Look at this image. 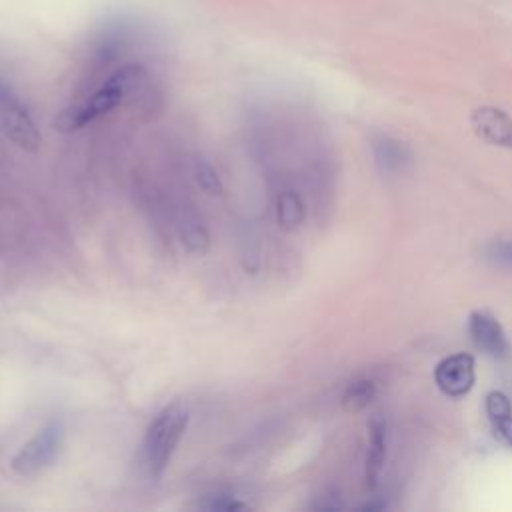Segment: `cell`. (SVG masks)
<instances>
[{"label": "cell", "mask_w": 512, "mask_h": 512, "mask_svg": "<svg viewBox=\"0 0 512 512\" xmlns=\"http://www.w3.org/2000/svg\"><path fill=\"white\" fill-rule=\"evenodd\" d=\"M186 424H188V410L180 402H174L162 408L154 416L142 442V466L148 478L156 480L164 474L186 430Z\"/></svg>", "instance_id": "obj_2"}, {"label": "cell", "mask_w": 512, "mask_h": 512, "mask_svg": "<svg viewBox=\"0 0 512 512\" xmlns=\"http://www.w3.org/2000/svg\"><path fill=\"white\" fill-rule=\"evenodd\" d=\"M276 218L282 230H296L304 222V204L300 196L292 190H286L276 200Z\"/></svg>", "instance_id": "obj_12"}, {"label": "cell", "mask_w": 512, "mask_h": 512, "mask_svg": "<svg viewBox=\"0 0 512 512\" xmlns=\"http://www.w3.org/2000/svg\"><path fill=\"white\" fill-rule=\"evenodd\" d=\"M146 94H150L148 72L140 64L120 66L88 100L64 108L54 118V128L64 134L76 132L98 116L114 110L120 102L136 96L148 98Z\"/></svg>", "instance_id": "obj_1"}, {"label": "cell", "mask_w": 512, "mask_h": 512, "mask_svg": "<svg viewBox=\"0 0 512 512\" xmlns=\"http://www.w3.org/2000/svg\"><path fill=\"white\" fill-rule=\"evenodd\" d=\"M482 258L498 268H512V240H492L482 248Z\"/></svg>", "instance_id": "obj_15"}, {"label": "cell", "mask_w": 512, "mask_h": 512, "mask_svg": "<svg viewBox=\"0 0 512 512\" xmlns=\"http://www.w3.org/2000/svg\"><path fill=\"white\" fill-rule=\"evenodd\" d=\"M474 132L496 146L512 148V118L494 106H480L470 116Z\"/></svg>", "instance_id": "obj_7"}, {"label": "cell", "mask_w": 512, "mask_h": 512, "mask_svg": "<svg viewBox=\"0 0 512 512\" xmlns=\"http://www.w3.org/2000/svg\"><path fill=\"white\" fill-rule=\"evenodd\" d=\"M200 508H206V510H220V512H238V510H244L246 504L240 502V500H238L236 496H232V494L216 492V494L206 496V498L200 502Z\"/></svg>", "instance_id": "obj_16"}, {"label": "cell", "mask_w": 512, "mask_h": 512, "mask_svg": "<svg viewBox=\"0 0 512 512\" xmlns=\"http://www.w3.org/2000/svg\"><path fill=\"white\" fill-rule=\"evenodd\" d=\"M64 440V424L62 420L48 422L42 430H38L12 458V470L18 476H36L46 466L52 464V460L58 456L60 446Z\"/></svg>", "instance_id": "obj_3"}, {"label": "cell", "mask_w": 512, "mask_h": 512, "mask_svg": "<svg viewBox=\"0 0 512 512\" xmlns=\"http://www.w3.org/2000/svg\"><path fill=\"white\" fill-rule=\"evenodd\" d=\"M178 238L182 242V246L186 248V252L196 254V256H204L210 248V232L204 226V222L198 218L196 212L184 210L178 216Z\"/></svg>", "instance_id": "obj_10"}, {"label": "cell", "mask_w": 512, "mask_h": 512, "mask_svg": "<svg viewBox=\"0 0 512 512\" xmlns=\"http://www.w3.org/2000/svg\"><path fill=\"white\" fill-rule=\"evenodd\" d=\"M434 380L440 392L452 398L466 396L476 380L474 358L466 352H456L442 358L434 368Z\"/></svg>", "instance_id": "obj_5"}, {"label": "cell", "mask_w": 512, "mask_h": 512, "mask_svg": "<svg viewBox=\"0 0 512 512\" xmlns=\"http://www.w3.org/2000/svg\"><path fill=\"white\" fill-rule=\"evenodd\" d=\"M486 414L492 424L494 434L512 448V402L510 398L500 392L492 390L486 394Z\"/></svg>", "instance_id": "obj_11"}, {"label": "cell", "mask_w": 512, "mask_h": 512, "mask_svg": "<svg viewBox=\"0 0 512 512\" xmlns=\"http://www.w3.org/2000/svg\"><path fill=\"white\" fill-rule=\"evenodd\" d=\"M194 178L198 182V186L210 194V196H218L222 194V180L218 170L206 160V158H196L194 160Z\"/></svg>", "instance_id": "obj_14"}, {"label": "cell", "mask_w": 512, "mask_h": 512, "mask_svg": "<svg viewBox=\"0 0 512 512\" xmlns=\"http://www.w3.org/2000/svg\"><path fill=\"white\" fill-rule=\"evenodd\" d=\"M368 450L364 460V480L368 488H374L388 454V428L382 416H374L368 424Z\"/></svg>", "instance_id": "obj_8"}, {"label": "cell", "mask_w": 512, "mask_h": 512, "mask_svg": "<svg viewBox=\"0 0 512 512\" xmlns=\"http://www.w3.org/2000/svg\"><path fill=\"white\" fill-rule=\"evenodd\" d=\"M374 394H376V384L370 378H356L344 388L342 406L348 412H358L372 402Z\"/></svg>", "instance_id": "obj_13"}, {"label": "cell", "mask_w": 512, "mask_h": 512, "mask_svg": "<svg viewBox=\"0 0 512 512\" xmlns=\"http://www.w3.org/2000/svg\"><path fill=\"white\" fill-rule=\"evenodd\" d=\"M372 152L378 168L386 174L402 172L410 164V150L406 148V144L386 134H378L372 138Z\"/></svg>", "instance_id": "obj_9"}, {"label": "cell", "mask_w": 512, "mask_h": 512, "mask_svg": "<svg viewBox=\"0 0 512 512\" xmlns=\"http://www.w3.org/2000/svg\"><path fill=\"white\" fill-rule=\"evenodd\" d=\"M468 332L472 336V342L488 356L504 360L510 354V344L506 338V332L502 330L500 322L484 312V310H474L468 318Z\"/></svg>", "instance_id": "obj_6"}, {"label": "cell", "mask_w": 512, "mask_h": 512, "mask_svg": "<svg viewBox=\"0 0 512 512\" xmlns=\"http://www.w3.org/2000/svg\"><path fill=\"white\" fill-rule=\"evenodd\" d=\"M0 130L22 150L36 152L40 148V132L28 108L4 82H0Z\"/></svg>", "instance_id": "obj_4"}]
</instances>
